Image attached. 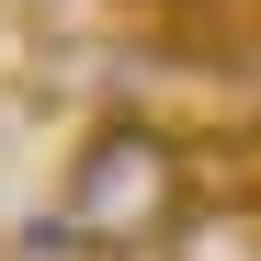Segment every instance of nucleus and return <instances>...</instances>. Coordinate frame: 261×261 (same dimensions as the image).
<instances>
[{
	"mask_svg": "<svg viewBox=\"0 0 261 261\" xmlns=\"http://www.w3.org/2000/svg\"><path fill=\"white\" fill-rule=\"evenodd\" d=\"M57 204H68V227L91 250H137V239H159L182 216V148L159 125H137V114H102L68 148V193Z\"/></svg>",
	"mask_w": 261,
	"mask_h": 261,
	"instance_id": "obj_1",
	"label": "nucleus"
}]
</instances>
